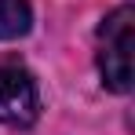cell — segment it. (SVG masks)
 I'll return each mask as SVG.
<instances>
[{
  "label": "cell",
  "instance_id": "obj_1",
  "mask_svg": "<svg viewBox=\"0 0 135 135\" xmlns=\"http://www.w3.org/2000/svg\"><path fill=\"white\" fill-rule=\"evenodd\" d=\"M132 44H135V7H117L99 26V73L117 95L132 91Z\"/></svg>",
  "mask_w": 135,
  "mask_h": 135
},
{
  "label": "cell",
  "instance_id": "obj_2",
  "mask_svg": "<svg viewBox=\"0 0 135 135\" xmlns=\"http://www.w3.org/2000/svg\"><path fill=\"white\" fill-rule=\"evenodd\" d=\"M40 117V88L18 55H0V124L29 128Z\"/></svg>",
  "mask_w": 135,
  "mask_h": 135
},
{
  "label": "cell",
  "instance_id": "obj_3",
  "mask_svg": "<svg viewBox=\"0 0 135 135\" xmlns=\"http://www.w3.org/2000/svg\"><path fill=\"white\" fill-rule=\"evenodd\" d=\"M33 26L29 0H0V40H18Z\"/></svg>",
  "mask_w": 135,
  "mask_h": 135
}]
</instances>
